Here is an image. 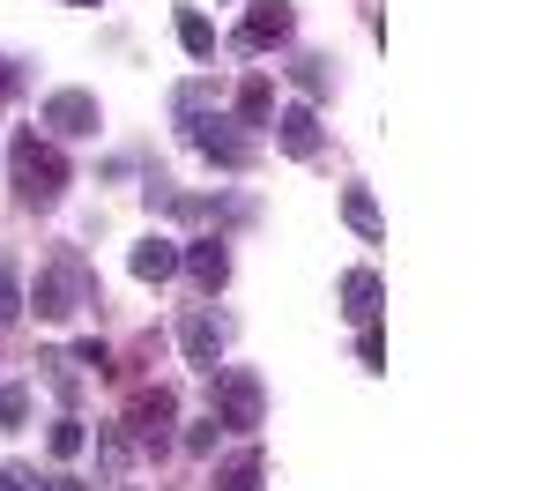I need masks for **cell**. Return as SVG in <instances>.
<instances>
[{
	"label": "cell",
	"instance_id": "1",
	"mask_svg": "<svg viewBox=\"0 0 557 491\" xmlns=\"http://www.w3.org/2000/svg\"><path fill=\"white\" fill-rule=\"evenodd\" d=\"M8 179H15V201L23 209H52L67 194V157L52 142H38V127H23L8 142Z\"/></svg>",
	"mask_w": 557,
	"mask_h": 491
},
{
	"label": "cell",
	"instance_id": "2",
	"mask_svg": "<svg viewBox=\"0 0 557 491\" xmlns=\"http://www.w3.org/2000/svg\"><path fill=\"white\" fill-rule=\"evenodd\" d=\"M30 306H38V320H67V312H83V306H104V283H97L75 254H60V261H45L38 283L23 291V312Z\"/></svg>",
	"mask_w": 557,
	"mask_h": 491
},
{
	"label": "cell",
	"instance_id": "3",
	"mask_svg": "<svg viewBox=\"0 0 557 491\" xmlns=\"http://www.w3.org/2000/svg\"><path fill=\"white\" fill-rule=\"evenodd\" d=\"M186 142L209 157L215 172H246V164L260 157L253 127H246L238 112H223V105H201V112H186Z\"/></svg>",
	"mask_w": 557,
	"mask_h": 491
},
{
	"label": "cell",
	"instance_id": "4",
	"mask_svg": "<svg viewBox=\"0 0 557 491\" xmlns=\"http://www.w3.org/2000/svg\"><path fill=\"white\" fill-rule=\"evenodd\" d=\"M209 417L223 432H260V417H268V395H260V380L246 365H215L209 372Z\"/></svg>",
	"mask_w": 557,
	"mask_h": 491
},
{
	"label": "cell",
	"instance_id": "5",
	"mask_svg": "<svg viewBox=\"0 0 557 491\" xmlns=\"http://www.w3.org/2000/svg\"><path fill=\"white\" fill-rule=\"evenodd\" d=\"M172 425H178V395L172 388H141V395L127 402V425H120V432L134 440V454H164V446H172Z\"/></svg>",
	"mask_w": 557,
	"mask_h": 491
},
{
	"label": "cell",
	"instance_id": "6",
	"mask_svg": "<svg viewBox=\"0 0 557 491\" xmlns=\"http://www.w3.org/2000/svg\"><path fill=\"white\" fill-rule=\"evenodd\" d=\"M290 30H298L290 0H253V8H246V23L231 30V52H268V45H290Z\"/></svg>",
	"mask_w": 557,
	"mask_h": 491
},
{
	"label": "cell",
	"instance_id": "7",
	"mask_svg": "<svg viewBox=\"0 0 557 491\" xmlns=\"http://www.w3.org/2000/svg\"><path fill=\"white\" fill-rule=\"evenodd\" d=\"M38 120L52 134H97V127H104V112H97V97H89V89H52Z\"/></svg>",
	"mask_w": 557,
	"mask_h": 491
},
{
	"label": "cell",
	"instance_id": "8",
	"mask_svg": "<svg viewBox=\"0 0 557 491\" xmlns=\"http://www.w3.org/2000/svg\"><path fill=\"white\" fill-rule=\"evenodd\" d=\"M178 268H186V275H194V291H223V283H231V246H223V238H186V246H178Z\"/></svg>",
	"mask_w": 557,
	"mask_h": 491
},
{
	"label": "cell",
	"instance_id": "9",
	"mask_svg": "<svg viewBox=\"0 0 557 491\" xmlns=\"http://www.w3.org/2000/svg\"><path fill=\"white\" fill-rule=\"evenodd\" d=\"M178 351H186L194 372H215V365H223V320H215V312H186V320H178Z\"/></svg>",
	"mask_w": 557,
	"mask_h": 491
},
{
	"label": "cell",
	"instance_id": "10",
	"mask_svg": "<svg viewBox=\"0 0 557 491\" xmlns=\"http://www.w3.org/2000/svg\"><path fill=\"white\" fill-rule=\"evenodd\" d=\"M268 127H275V142H283L290 157H320V112H312V105H283Z\"/></svg>",
	"mask_w": 557,
	"mask_h": 491
},
{
	"label": "cell",
	"instance_id": "11",
	"mask_svg": "<svg viewBox=\"0 0 557 491\" xmlns=\"http://www.w3.org/2000/svg\"><path fill=\"white\" fill-rule=\"evenodd\" d=\"M127 268L141 275V283H172L178 275V238H141L127 254Z\"/></svg>",
	"mask_w": 557,
	"mask_h": 491
},
{
	"label": "cell",
	"instance_id": "12",
	"mask_svg": "<svg viewBox=\"0 0 557 491\" xmlns=\"http://www.w3.org/2000/svg\"><path fill=\"white\" fill-rule=\"evenodd\" d=\"M343 312L357 320V328L380 320V275H372V268H349V275H343Z\"/></svg>",
	"mask_w": 557,
	"mask_h": 491
},
{
	"label": "cell",
	"instance_id": "13",
	"mask_svg": "<svg viewBox=\"0 0 557 491\" xmlns=\"http://www.w3.org/2000/svg\"><path fill=\"white\" fill-rule=\"evenodd\" d=\"M127 462H134V440L120 432V425H97V477H104V484H120V477H127Z\"/></svg>",
	"mask_w": 557,
	"mask_h": 491
},
{
	"label": "cell",
	"instance_id": "14",
	"mask_svg": "<svg viewBox=\"0 0 557 491\" xmlns=\"http://www.w3.org/2000/svg\"><path fill=\"white\" fill-rule=\"evenodd\" d=\"M238 120H246V127H268V120H275V83H268L260 67L238 83Z\"/></svg>",
	"mask_w": 557,
	"mask_h": 491
},
{
	"label": "cell",
	"instance_id": "15",
	"mask_svg": "<svg viewBox=\"0 0 557 491\" xmlns=\"http://www.w3.org/2000/svg\"><path fill=\"white\" fill-rule=\"evenodd\" d=\"M343 217H349V231H357V238H372V246L386 238V223H380V201H372L364 186H343Z\"/></svg>",
	"mask_w": 557,
	"mask_h": 491
},
{
	"label": "cell",
	"instance_id": "16",
	"mask_svg": "<svg viewBox=\"0 0 557 491\" xmlns=\"http://www.w3.org/2000/svg\"><path fill=\"white\" fill-rule=\"evenodd\" d=\"M30 409H38V388H30V380H8V388H0V432H23Z\"/></svg>",
	"mask_w": 557,
	"mask_h": 491
},
{
	"label": "cell",
	"instance_id": "17",
	"mask_svg": "<svg viewBox=\"0 0 557 491\" xmlns=\"http://www.w3.org/2000/svg\"><path fill=\"white\" fill-rule=\"evenodd\" d=\"M15 320H23V268L0 246V328H15Z\"/></svg>",
	"mask_w": 557,
	"mask_h": 491
},
{
	"label": "cell",
	"instance_id": "18",
	"mask_svg": "<svg viewBox=\"0 0 557 491\" xmlns=\"http://www.w3.org/2000/svg\"><path fill=\"white\" fill-rule=\"evenodd\" d=\"M209 491H260V454H231L209 477Z\"/></svg>",
	"mask_w": 557,
	"mask_h": 491
},
{
	"label": "cell",
	"instance_id": "19",
	"mask_svg": "<svg viewBox=\"0 0 557 491\" xmlns=\"http://www.w3.org/2000/svg\"><path fill=\"white\" fill-rule=\"evenodd\" d=\"M178 45H186L194 60H209V52H215V23L201 15V8H178Z\"/></svg>",
	"mask_w": 557,
	"mask_h": 491
},
{
	"label": "cell",
	"instance_id": "20",
	"mask_svg": "<svg viewBox=\"0 0 557 491\" xmlns=\"http://www.w3.org/2000/svg\"><path fill=\"white\" fill-rule=\"evenodd\" d=\"M290 83H298L305 97H327V89H335V67H327L320 52H298V60H290Z\"/></svg>",
	"mask_w": 557,
	"mask_h": 491
},
{
	"label": "cell",
	"instance_id": "21",
	"mask_svg": "<svg viewBox=\"0 0 557 491\" xmlns=\"http://www.w3.org/2000/svg\"><path fill=\"white\" fill-rule=\"evenodd\" d=\"M83 446H89L83 417H60V425H52V462H75V454H83Z\"/></svg>",
	"mask_w": 557,
	"mask_h": 491
},
{
	"label": "cell",
	"instance_id": "22",
	"mask_svg": "<svg viewBox=\"0 0 557 491\" xmlns=\"http://www.w3.org/2000/svg\"><path fill=\"white\" fill-rule=\"evenodd\" d=\"M38 365H45V380H52V395H60V402H75V388H83V380L67 372V357H38Z\"/></svg>",
	"mask_w": 557,
	"mask_h": 491
},
{
	"label": "cell",
	"instance_id": "23",
	"mask_svg": "<svg viewBox=\"0 0 557 491\" xmlns=\"http://www.w3.org/2000/svg\"><path fill=\"white\" fill-rule=\"evenodd\" d=\"M67 365H89V372H112V351H104V343H97V335H83V343H75V357H67Z\"/></svg>",
	"mask_w": 557,
	"mask_h": 491
},
{
	"label": "cell",
	"instance_id": "24",
	"mask_svg": "<svg viewBox=\"0 0 557 491\" xmlns=\"http://www.w3.org/2000/svg\"><path fill=\"white\" fill-rule=\"evenodd\" d=\"M215 440H223V425H215V417L186 425V454H215Z\"/></svg>",
	"mask_w": 557,
	"mask_h": 491
},
{
	"label": "cell",
	"instance_id": "25",
	"mask_svg": "<svg viewBox=\"0 0 557 491\" xmlns=\"http://www.w3.org/2000/svg\"><path fill=\"white\" fill-rule=\"evenodd\" d=\"M45 477L38 469H30V462H8V469H0V491H38Z\"/></svg>",
	"mask_w": 557,
	"mask_h": 491
},
{
	"label": "cell",
	"instance_id": "26",
	"mask_svg": "<svg viewBox=\"0 0 557 491\" xmlns=\"http://www.w3.org/2000/svg\"><path fill=\"white\" fill-rule=\"evenodd\" d=\"M357 357H364V372H380V365H386V343H380V328H364V335H357Z\"/></svg>",
	"mask_w": 557,
	"mask_h": 491
},
{
	"label": "cell",
	"instance_id": "27",
	"mask_svg": "<svg viewBox=\"0 0 557 491\" xmlns=\"http://www.w3.org/2000/svg\"><path fill=\"white\" fill-rule=\"evenodd\" d=\"M8 83H15V67H8V60H0V97H8Z\"/></svg>",
	"mask_w": 557,
	"mask_h": 491
},
{
	"label": "cell",
	"instance_id": "28",
	"mask_svg": "<svg viewBox=\"0 0 557 491\" xmlns=\"http://www.w3.org/2000/svg\"><path fill=\"white\" fill-rule=\"evenodd\" d=\"M75 8H104V0H75Z\"/></svg>",
	"mask_w": 557,
	"mask_h": 491
}]
</instances>
